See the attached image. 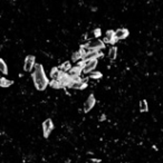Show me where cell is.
<instances>
[{"mask_svg":"<svg viewBox=\"0 0 163 163\" xmlns=\"http://www.w3.org/2000/svg\"><path fill=\"white\" fill-rule=\"evenodd\" d=\"M115 36L117 39H125L128 36V30L125 28H118L115 31Z\"/></svg>","mask_w":163,"mask_h":163,"instance_id":"8fae6325","label":"cell"},{"mask_svg":"<svg viewBox=\"0 0 163 163\" xmlns=\"http://www.w3.org/2000/svg\"><path fill=\"white\" fill-rule=\"evenodd\" d=\"M35 56L33 55H28L27 57L25 58V66H24V69L26 70V72H30V70L33 69L34 67H35Z\"/></svg>","mask_w":163,"mask_h":163,"instance_id":"5b68a950","label":"cell"},{"mask_svg":"<svg viewBox=\"0 0 163 163\" xmlns=\"http://www.w3.org/2000/svg\"><path fill=\"white\" fill-rule=\"evenodd\" d=\"M60 68L58 67H54L53 69L50 70V77H52V79H55V80H59L60 76H62V70H59Z\"/></svg>","mask_w":163,"mask_h":163,"instance_id":"4fadbf2b","label":"cell"},{"mask_svg":"<svg viewBox=\"0 0 163 163\" xmlns=\"http://www.w3.org/2000/svg\"><path fill=\"white\" fill-rule=\"evenodd\" d=\"M86 86H87L86 80L82 79V78H79V77H74L73 82H72V84H70L68 88H74V90H84Z\"/></svg>","mask_w":163,"mask_h":163,"instance_id":"3957f363","label":"cell"},{"mask_svg":"<svg viewBox=\"0 0 163 163\" xmlns=\"http://www.w3.org/2000/svg\"><path fill=\"white\" fill-rule=\"evenodd\" d=\"M14 84V80H9L7 79V78L3 77L1 79H0V86L3 88H6V87H9L10 85H13Z\"/></svg>","mask_w":163,"mask_h":163,"instance_id":"5bb4252c","label":"cell"},{"mask_svg":"<svg viewBox=\"0 0 163 163\" xmlns=\"http://www.w3.org/2000/svg\"><path fill=\"white\" fill-rule=\"evenodd\" d=\"M60 70L63 72V73H68L70 69H72V64H70V62H65V63L63 64V65L60 66Z\"/></svg>","mask_w":163,"mask_h":163,"instance_id":"9a60e30c","label":"cell"},{"mask_svg":"<svg viewBox=\"0 0 163 163\" xmlns=\"http://www.w3.org/2000/svg\"><path fill=\"white\" fill-rule=\"evenodd\" d=\"M54 130V124H53V121L50 120V118H47L43 123V132H44V136L45 138H48L49 134L52 133V131Z\"/></svg>","mask_w":163,"mask_h":163,"instance_id":"277c9868","label":"cell"},{"mask_svg":"<svg viewBox=\"0 0 163 163\" xmlns=\"http://www.w3.org/2000/svg\"><path fill=\"white\" fill-rule=\"evenodd\" d=\"M59 82L63 84L64 87H69V85L73 82V78L70 77L68 73H62V76L59 78Z\"/></svg>","mask_w":163,"mask_h":163,"instance_id":"9c48e42d","label":"cell"},{"mask_svg":"<svg viewBox=\"0 0 163 163\" xmlns=\"http://www.w3.org/2000/svg\"><path fill=\"white\" fill-rule=\"evenodd\" d=\"M33 79L36 88L38 90H44L48 85H49V80L47 79V76L45 74V70L41 64H36L35 68L33 72Z\"/></svg>","mask_w":163,"mask_h":163,"instance_id":"6da1fadb","label":"cell"},{"mask_svg":"<svg viewBox=\"0 0 163 163\" xmlns=\"http://www.w3.org/2000/svg\"><path fill=\"white\" fill-rule=\"evenodd\" d=\"M0 70H1V73L5 74V75L8 73L7 64L5 63V60H3V59H0Z\"/></svg>","mask_w":163,"mask_h":163,"instance_id":"ac0fdd59","label":"cell"},{"mask_svg":"<svg viewBox=\"0 0 163 163\" xmlns=\"http://www.w3.org/2000/svg\"><path fill=\"white\" fill-rule=\"evenodd\" d=\"M102 73H100V72H92V73H90V78H92V79H98V78L102 77Z\"/></svg>","mask_w":163,"mask_h":163,"instance_id":"ffe728a7","label":"cell"},{"mask_svg":"<svg viewBox=\"0 0 163 163\" xmlns=\"http://www.w3.org/2000/svg\"><path fill=\"white\" fill-rule=\"evenodd\" d=\"M97 66V59H94V60H86V66L84 67L83 72L86 74L88 73H92L94 72V69L96 68Z\"/></svg>","mask_w":163,"mask_h":163,"instance_id":"52a82bcc","label":"cell"},{"mask_svg":"<svg viewBox=\"0 0 163 163\" xmlns=\"http://www.w3.org/2000/svg\"><path fill=\"white\" fill-rule=\"evenodd\" d=\"M94 35H95V37H100V36H101V29H100V28L94 30Z\"/></svg>","mask_w":163,"mask_h":163,"instance_id":"44dd1931","label":"cell"},{"mask_svg":"<svg viewBox=\"0 0 163 163\" xmlns=\"http://www.w3.org/2000/svg\"><path fill=\"white\" fill-rule=\"evenodd\" d=\"M82 72H83V68L79 67V66H75V67H73L69 72H68V74H69L70 77L74 78V77H79Z\"/></svg>","mask_w":163,"mask_h":163,"instance_id":"7c38bea8","label":"cell"},{"mask_svg":"<svg viewBox=\"0 0 163 163\" xmlns=\"http://www.w3.org/2000/svg\"><path fill=\"white\" fill-rule=\"evenodd\" d=\"M117 40L118 39L115 36V31H113V30H108V31H106V37H105V39H104V43L114 45Z\"/></svg>","mask_w":163,"mask_h":163,"instance_id":"ba28073f","label":"cell"},{"mask_svg":"<svg viewBox=\"0 0 163 163\" xmlns=\"http://www.w3.org/2000/svg\"><path fill=\"white\" fill-rule=\"evenodd\" d=\"M87 163H100V160H96V159H90L87 161Z\"/></svg>","mask_w":163,"mask_h":163,"instance_id":"7402d4cb","label":"cell"},{"mask_svg":"<svg viewBox=\"0 0 163 163\" xmlns=\"http://www.w3.org/2000/svg\"><path fill=\"white\" fill-rule=\"evenodd\" d=\"M101 56H102V53H100V50H88L84 60H94L97 59Z\"/></svg>","mask_w":163,"mask_h":163,"instance_id":"30bf717a","label":"cell"},{"mask_svg":"<svg viewBox=\"0 0 163 163\" xmlns=\"http://www.w3.org/2000/svg\"><path fill=\"white\" fill-rule=\"evenodd\" d=\"M116 55H117V48L116 47H111L110 53H108V57H110L111 60H114L116 58Z\"/></svg>","mask_w":163,"mask_h":163,"instance_id":"e0dca14e","label":"cell"},{"mask_svg":"<svg viewBox=\"0 0 163 163\" xmlns=\"http://www.w3.org/2000/svg\"><path fill=\"white\" fill-rule=\"evenodd\" d=\"M83 47L86 48L87 50H101L105 47V44H104V41H102V40L96 39V40H93V41H90V43H87L86 45H84Z\"/></svg>","mask_w":163,"mask_h":163,"instance_id":"7a4b0ae2","label":"cell"},{"mask_svg":"<svg viewBox=\"0 0 163 163\" xmlns=\"http://www.w3.org/2000/svg\"><path fill=\"white\" fill-rule=\"evenodd\" d=\"M49 85L53 88H55V90H60V88L64 87L63 84L60 83L59 80H55V79H52V82L49 83Z\"/></svg>","mask_w":163,"mask_h":163,"instance_id":"2e32d148","label":"cell"},{"mask_svg":"<svg viewBox=\"0 0 163 163\" xmlns=\"http://www.w3.org/2000/svg\"><path fill=\"white\" fill-rule=\"evenodd\" d=\"M94 105H95V97H94L93 94H90L87 97V100L85 101V103H84V112L88 113L94 107Z\"/></svg>","mask_w":163,"mask_h":163,"instance_id":"8992f818","label":"cell"},{"mask_svg":"<svg viewBox=\"0 0 163 163\" xmlns=\"http://www.w3.org/2000/svg\"><path fill=\"white\" fill-rule=\"evenodd\" d=\"M140 110L141 112H148L149 107H148V102L145 100H142L140 102Z\"/></svg>","mask_w":163,"mask_h":163,"instance_id":"d6986e66","label":"cell"}]
</instances>
